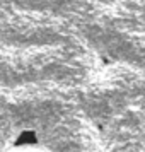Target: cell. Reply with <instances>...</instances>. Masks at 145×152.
<instances>
[{
    "label": "cell",
    "mask_w": 145,
    "mask_h": 152,
    "mask_svg": "<svg viewBox=\"0 0 145 152\" xmlns=\"http://www.w3.org/2000/svg\"><path fill=\"white\" fill-rule=\"evenodd\" d=\"M33 145V144H38V137H36L34 132H22L21 137L15 140V145L21 147V145Z\"/></svg>",
    "instance_id": "1"
}]
</instances>
